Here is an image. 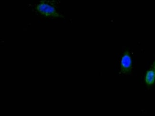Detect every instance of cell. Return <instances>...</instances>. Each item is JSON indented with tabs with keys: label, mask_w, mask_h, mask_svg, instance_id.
<instances>
[{
	"label": "cell",
	"mask_w": 155,
	"mask_h": 116,
	"mask_svg": "<svg viewBox=\"0 0 155 116\" xmlns=\"http://www.w3.org/2000/svg\"><path fill=\"white\" fill-rule=\"evenodd\" d=\"M154 69H154V70H155V65H154Z\"/></svg>",
	"instance_id": "obj_4"
},
{
	"label": "cell",
	"mask_w": 155,
	"mask_h": 116,
	"mask_svg": "<svg viewBox=\"0 0 155 116\" xmlns=\"http://www.w3.org/2000/svg\"><path fill=\"white\" fill-rule=\"evenodd\" d=\"M37 11L46 17H58V13L54 6L46 2H41L37 6Z\"/></svg>",
	"instance_id": "obj_1"
},
{
	"label": "cell",
	"mask_w": 155,
	"mask_h": 116,
	"mask_svg": "<svg viewBox=\"0 0 155 116\" xmlns=\"http://www.w3.org/2000/svg\"><path fill=\"white\" fill-rule=\"evenodd\" d=\"M132 63L130 55L128 51H125L121 62V70L123 73L127 74L130 72L132 68Z\"/></svg>",
	"instance_id": "obj_2"
},
{
	"label": "cell",
	"mask_w": 155,
	"mask_h": 116,
	"mask_svg": "<svg viewBox=\"0 0 155 116\" xmlns=\"http://www.w3.org/2000/svg\"><path fill=\"white\" fill-rule=\"evenodd\" d=\"M145 81L148 85H152L155 81V70L151 69L147 72L145 77Z\"/></svg>",
	"instance_id": "obj_3"
}]
</instances>
